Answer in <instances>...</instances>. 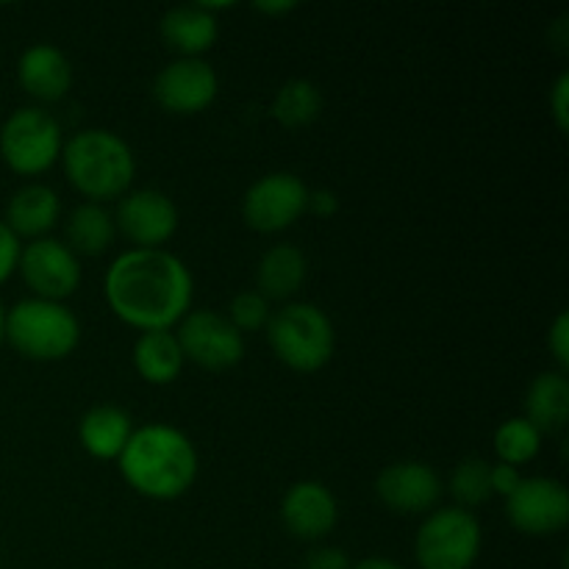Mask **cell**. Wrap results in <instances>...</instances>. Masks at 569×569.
<instances>
[{"instance_id": "21", "label": "cell", "mask_w": 569, "mask_h": 569, "mask_svg": "<svg viewBox=\"0 0 569 569\" xmlns=\"http://www.w3.org/2000/svg\"><path fill=\"white\" fill-rule=\"evenodd\" d=\"M569 381L565 372H539L526 392V420L539 433H556L567 426Z\"/></svg>"}, {"instance_id": "18", "label": "cell", "mask_w": 569, "mask_h": 569, "mask_svg": "<svg viewBox=\"0 0 569 569\" xmlns=\"http://www.w3.org/2000/svg\"><path fill=\"white\" fill-rule=\"evenodd\" d=\"M59 194L44 183H28V187L17 189L11 194L9 206H6L3 222L11 228L17 239L31 237L42 239L50 228L59 220Z\"/></svg>"}, {"instance_id": "32", "label": "cell", "mask_w": 569, "mask_h": 569, "mask_svg": "<svg viewBox=\"0 0 569 569\" xmlns=\"http://www.w3.org/2000/svg\"><path fill=\"white\" fill-rule=\"evenodd\" d=\"M520 481L522 476L517 467L503 465V461L492 465V495H503V498H509V495L520 487Z\"/></svg>"}, {"instance_id": "2", "label": "cell", "mask_w": 569, "mask_h": 569, "mask_svg": "<svg viewBox=\"0 0 569 569\" xmlns=\"http://www.w3.org/2000/svg\"><path fill=\"white\" fill-rule=\"evenodd\" d=\"M117 465L128 487L150 500L181 498L198 481L200 470L192 439L164 422L137 428Z\"/></svg>"}, {"instance_id": "25", "label": "cell", "mask_w": 569, "mask_h": 569, "mask_svg": "<svg viewBox=\"0 0 569 569\" xmlns=\"http://www.w3.org/2000/svg\"><path fill=\"white\" fill-rule=\"evenodd\" d=\"M539 448H542V433L526 417H511L495 431V453L503 465H528L537 459Z\"/></svg>"}, {"instance_id": "9", "label": "cell", "mask_w": 569, "mask_h": 569, "mask_svg": "<svg viewBox=\"0 0 569 569\" xmlns=\"http://www.w3.org/2000/svg\"><path fill=\"white\" fill-rule=\"evenodd\" d=\"M183 359L194 361L203 370H228L244 356V337L228 317L217 311H189L176 331Z\"/></svg>"}, {"instance_id": "17", "label": "cell", "mask_w": 569, "mask_h": 569, "mask_svg": "<svg viewBox=\"0 0 569 569\" xmlns=\"http://www.w3.org/2000/svg\"><path fill=\"white\" fill-rule=\"evenodd\" d=\"M217 33V14H209L198 3L176 6L161 17V39L167 48L181 53V59H200V53L214 48Z\"/></svg>"}, {"instance_id": "24", "label": "cell", "mask_w": 569, "mask_h": 569, "mask_svg": "<svg viewBox=\"0 0 569 569\" xmlns=\"http://www.w3.org/2000/svg\"><path fill=\"white\" fill-rule=\"evenodd\" d=\"M322 109V94L306 78H292V81L283 83L281 89L272 98V117L281 122L283 128H303L309 122L317 120Z\"/></svg>"}, {"instance_id": "29", "label": "cell", "mask_w": 569, "mask_h": 569, "mask_svg": "<svg viewBox=\"0 0 569 569\" xmlns=\"http://www.w3.org/2000/svg\"><path fill=\"white\" fill-rule=\"evenodd\" d=\"M548 348L550 353H553V359L559 361L561 372L569 367V315L567 311H561L559 317H556L553 328H550L548 333Z\"/></svg>"}, {"instance_id": "7", "label": "cell", "mask_w": 569, "mask_h": 569, "mask_svg": "<svg viewBox=\"0 0 569 569\" xmlns=\"http://www.w3.org/2000/svg\"><path fill=\"white\" fill-rule=\"evenodd\" d=\"M61 148L64 137L59 120L33 106L14 111L0 128V156L9 170L20 176H39L50 170L59 161Z\"/></svg>"}, {"instance_id": "26", "label": "cell", "mask_w": 569, "mask_h": 569, "mask_svg": "<svg viewBox=\"0 0 569 569\" xmlns=\"http://www.w3.org/2000/svg\"><path fill=\"white\" fill-rule=\"evenodd\" d=\"M450 492L461 506H481L492 498V465L478 456L465 459L450 476Z\"/></svg>"}, {"instance_id": "30", "label": "cell", "mask_w": 569, "mask_h": 569, "mask_svg": "<svg viewBox=\"0 0 569 569\" xmlns=\"http://www.w3.org/2000/svg\"><path fill=\"white\" fill-rule=\"evenodd\" d=\"M20 239L11 233V228L0 220V283L17 270V261H20Z\"/></svg>"}, {"instance_id": "34", "label": "cell", "mask_w": 569, "mask_h": 569, "mask_svg": "<svg viewBox=\"0 0 569 569\" xmlns=\"http://www.w3.org/2000/svg\"><path fill=\"white\" fill-rule=\"evenodd\" d=\"M350 569H406V567H400L398 561H392V559H381V556H370V559H361L359 565H353Z\"/></svg>"}, {"instance_id": "6", "label": "cell", "mask_w": 569, "mask_h": 569, "mask_svg": "<svg viewBox=\"0 0 569 569\" xmlns=\"http://www.w3.org/2000/svg\"><path fill=\"white\" fill-rule=\"evenodd\" d=\"M483 531L467 509H439L426 517L415 537V559L420 569H472L481 556Z\"/></svg>"}, {"instance_id": "3", "label": "cell", "mask_w": 569, "mask_h": 569, "mask_svg": "<svg viewBox=\"0 0 569 569\" xmlns=\"http://www.w3.org/2000/svg\"><path fill=\"white\" fill-rule=\"evenodd\" d=\"M61 164L72 187L92 203L122 198L137 176L133 150L126 139L103 128H87L64 142Z\"/></svg>"}, {"instance_id": "35", "label": "cell", "mask_w": 569, "mask_h": 569, "mask_svg": "<svg viewBox=\"0 0 569 569\" xmlns=\"http://www.w3.org/2000/svg\"><path fill=\"white\" fill-rule=\"evenodd\" d=\"M292 9V0H283V3H256V11H264V14H287Z\"/></svg>"}, {"instance_id": "12", "label": "cell", "mask_w": 569, "mask_h": 569, "mask_svg": "<svg viewBox=\"0 0 569 569\" xmlns=\"http://www.w3.org/2000/svg\"><path fill=\"white\" fill-rule=\"evenodd\" d=\"M114 226L139 250H156L178 231V209L161 189H137L122 194Z\"/></svg>"}, {"instance_id": "8", "label": "cell", "mask_w": 569, "mask_h": 569, "mask_svg": "<svg viewBox=\"0 0 569 569\" xmlns=\"http://www.w3.org/2000/svg\"><path fill=\"white\" fill-rule=\"evenodd\" d=\"M309 187L295 172H270L244 192L242 217L253 231L278 233L306 214Z\"/></svg>"}, {"instance_id": "22", "label": "cell", "mask_w": 569, "mask_h": 569, "mask_svg": "<svg viewBox=\"0 0 569 569\" xmlns=\"http://www.w3.org/2000/svg\"><path fill=\"white\" fill-rule=\"evenodd\" d=\"M183 350L172 331H142L133 345V367L148 383L164 387L172 383L183 370Z\"/></svg>"}, {"instance_id": "31", "label": "cell", "mask_w": 569, "mask_h": 569, "mask_svg": "<svg viewBox=\"0 0 569 569\" xmlns=\"http://www.w3.org/2000/svg\"><path fill=\"white\" fill-rule=\"evenodd\" d=\"M550 111H553V120L561 131L569 128V76H559V81L550 89Z\"/></svg>"}, {"instance_id": "4", "label": "cell", "mask_w": 569, "mask_h": 569, "mask_svg": "<svg viewBox=\"0 0 569 569\" xmlns=\"http://www.w3.org/2000/svg\"><path fill=\"white\" fill-rule=\"evenodd\" d=\"M6 342L31 361H61L81 342V322L64 303L28 298L6 311Z\"/></svg>"}, {"instance_id": "19", "label": "cell", "mask_w": 569, "mask_h": 569, "mask_svg": "<svg viewBox=\"0 0 569 569\" xmlns=\"http://www.w3.org/2000/svg\"><path fill=\"white\" fill-rule=\"evenodd\" d=\"M131 417L117 406H94L78 422V439L92 459H120L122 448L131 439Z\"/></svg>"}, {"instance_id": "33", "label": "cell", "mask_w": 569, "mask_h": 569, "mask_svg": "<svg viewBox=\"0 0 569 569\" xmlns=\"http://www.w3.org/2000/svg\"><path fill=\"white\" fill-rule=\"evenodd\" d=\"M337 209H339V200L331 189H317V192H309V206H306V211H311V214L317 217H331L337 214Z\"/></svg>"}, {"instance_id": "5", "label": "cell", "mask_w": 569, "mask_h": 569, "mask_svg": "<svg viewBox=\"0 0 569 569\" xmlns=\"http://www.w3.org/2000/svg\"><path fill=\"white\" fill-rule=\"evenodd\" d=\"M267 339L278 359L298 372L322 370L337 348L331 317L315 303H287L276 311L267 322Z\"/></svg>"}, {"instance_id": "14", "label": "cell", "mask_w": 569, "mask_h": 569, "mask_svg": "<svg viewBox=\"0 0 569 569\" xmlns=\"http://www.w3.org/2000/svg\"><path fill=\"white\" fill-rule=\"evenodd\" d=\"M376 495L398 515H426L442 498V481L426 461H395L378 476Z\"/></svg>"}, {"instance_id": "16", "label": "cell", "mask_w": 569, "mask_h": 569, "mask_svg": "<svg viewBox=\"0 0 569 569\" xmlns=\"http://www.w3.org/2000/svg\"><path fill=\"white\" fill-rule=\"evenodd\" d=\"M17 81L31 98L53 103L64 98L72 87L70 59L48 42L31 44L17 61Z\"/></svg>"}, {"instance_id": "13", "label": "cell", "mask_w": 569, "mask_h": 569, "mask_svg": "<svg viewBox=\"0 0 569 569\" xmlns=\"http://www.w3.org/2000/svg\"><path fill=\"white\" fill-rule=\"evenodd\" d=\"M217 72L203 59H176L156 76V103L172 114H198L209 109L217 98Z\"/></svg>"}, {"instance_id": "36", "label": "cell", "mask_w": 569, "mask_h": 569, "mask_svg": "<svg viewBox=\"0 0 569 569\" xmlns=\"http://www.w3.org/2000/svg\"><path fill=\"white\" fill-rule=\"evenodd\" d=\"M3 339H6V309L3 303H0V345H3Z\"/></svg>"}, {"instance_id": "15", "label": "cell", "mask_w": 569, "mask_h": 569, "mask_svg": "<svg viewBox=\"0 0 569 569\" xmlns=\"http://www.w3.org/2000/svg\"><path fill=\"white\" fill-rule=\"evenodd\" d=\"M339 517L337 498L320 481H298L281 500V520L295 539L320 542L333 531Z\"/></svg>"}, {"instance_id": "20", "label": "cell", "mask_w": 569, "mask_h": 569, "mask_svg": "<svg viewBox=\"0 0 569 569\" xmlns=\"http://www.w3.org/2000/svg\"><path fill=\"white\" fill-rule=\"evenodd\" d=\"M306 270H309V261L303 250L295 244H272L256 267L259 295L267 300H289L303 287Z\"/></svg>"}, {"instance_id": "23", "label": "cell", "mask_w": 569, "mask_h": 569, "mask_svg": "<svg viewBox=\"0 0 569 569\" xmlns=\"http://www.w3.org/2000/svg\"><path fill=\"white\" fill-rule=\"evenodd\" d=\"M114 214L100 203H81L67 220V248L81 256H100L114 242Z\"/></svg>"}, {"instance_id": "10", "label": "cell", "mask_w": 569, "mask_h": 569, "mask_svg": "<svg viewBox=\"0 0 569 569\" xmlns=\"http://www.w3.org/2000/svg\"><path fill=\"white\" fill-rule=\"evenodd\" d=\"M511 526L528 537H553L569 522V492L556 478H522L506 498Z\"/></svg>"}, {"instance_id": "11", "label": "cell", "mask_w": 569, "mask_h": 569, "mask_svg": "<svg viewBox=\"0 0 569 569\" xmlns=\"http://www.w3.org/2000/svg\"><path fill=\"white\" fill-rule=\"evenodd\" d=\"M17 270L37 298L56 303H64V298H70L81 283V261L59 239L42 237L26 244Z\"/></svg>"}, {"instance_id": "27", "label": "cell", "mask_w": 569, "mask_h": 569, "mask_svg": "<svg viewBox=\"0 0 569 569\" xmlns=\"http://www.w3.org/2000/svg\"><path fill=\"white\" fill-rule=\"evenodd\" d=\"M270 300L261 298L259 292H242L231 300V309H228V320L233 322L239 333L242 331H259L267 328L270 322Z\"/></svg>"}, {"instance_id": "1", "label": "cell", "mask_w": 569, "mask_h": 569, "mask_svg": "<svg viewBox=\"0 0 569 569\" xmlns=\"http://www.w3.org/2000/svg\"><path fill=\"white\" fill-rule=\"evenodd\" d=\"M117 320L139 331H170L189 315L194 283L189 267L170 250H126L111 261L103 281Z\"/></svg>"}, {"instance_id": "28", "label": "cell", "mask_w": 569, "mask_h": 569, "mask_svg": "<svg viewBox=\"0 0 569 569\" xmlns=\"http://www.w3.org/2000/svg\"><path fill=\"white\" fill-rule=\"evenodd\" d=\"M348 553L342 548H333V545H320V548L309 550V556L303 559V569H350Z\"/></svg>"}]
</instances>
